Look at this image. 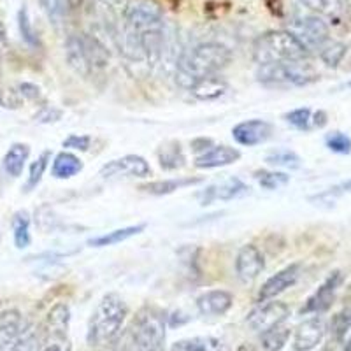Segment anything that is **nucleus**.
<instances>
[{
    "label": "nucleus",
    "mask_w": 351,
    "mask_h": 351,
    "mask_svg": "<svg viewBox=\"0 0 351 351\" xmlns=\"http://www.w3.org/2000/svg\"><path fill=\"white\" fill-rule=\"evenodd\" d=\"M69 325H71V309H69L65 302H56L49 309L43 327L56 328V330H69Z\"/></svg>",
    "instance_id": "nucleus-33"
},
{
    "label": "nucleus",
    "mask_w": 351,
    "mask_h": 351,
    "mask_svg": "<svg viewBox=\"0 0 351 351\" xmlns=\"http://www.w3.org/2000/svg\"><path fill=\"white\" fill-rule=\"evenodd\" d=\"M172 351H219V341L213 337H195V339L176 343Z\"/></svg>",
    "instance_id": "nucleus-37"
},
{
    "label": "nucleus",
    "mask_w": 351,
    "mask_h": 351,
    "mask_svg": "<svg viewBox=\"0 0 351 351\" xmlns=\"http://www.w3.org/2000/svg\"><path fill=\"white\" fill-rule=\"evenodd\" d=\"M36 225L46 234H51L60 227V219L49 206H40L36 211Z\"/></svg>",
    "instance_id": "nucleus-39"
},
{
    "label": "nucleus",
    "mask_w": 351,
    "mask_h": 351,
    "mask_svg": "<svg viewBox=\"0 0 351 351\" xmlns=\"http://www.w3.org/2000/svg\"><path fill=\"white\" fill-rule=\"evenodd\" d=\"M92 144V137L90 136H80V134H72L64 141V148L67 149H77V152H88Z\"/></svg>",
    "instance_id": "nucleus-45"
},
{
    "label": "nucleus",
    "mask_w": 351,
    "mask_h": 351,
    "mask_svg": "<svg viewBox=\"0 0 351 351\" xmlns=\"http://www.w3.org/2000/svg\"><path fill=\"white\" fill-rule=\"evenodd\" d=\"M297 4L302 5L315 16L327 18L330 21H341L350 12V2L348 0H295Z\"/></svg>",
    "instance_id": "nucleus-16"
},
{
    "label": "nucleus",
    "mask_w": 351,
    "mask_h": 351,
    "mask_svg": "<svg viewBox=\"0 0 351 351\" xmlns=\"http://www.w3.org/2000/svg\"><path fill=\"white\" fill-rule=\"evenodd\" d=\"M192 148L195 149V152H200V155H202V153L208 152L209 148H213V141L211 139H195L192 143Z\"/></svg>",
    "instance_id": "nucleus-49"
},
{
    "label": "nucleus",
    "mask_w": 351,
    "mask_h": 351,
    "mask_svg": "<svg viewBox=\"0 0 351 351\" xmlns=\"http://www.w3.org/2000/svg\"><path fill=\"white\" fill-rule=\"evenodd\" d=\"M232 136L241 146L253 148V146L263 144L272 136V125L265 120L253 118V120L241 121L239 125H236L232 130Z\"/></svg>",
    "instance_id": "nucleus-13"
},
{
    "label": "nucleus",
    "mask_w": 351,
    "mask_h": 351,
    "mask_svg": "<svg viewBox=\"0 0 351 351\" xmlns=\"http://www.w3.org/2000/svg\"><path fill=\"white\" fill-rule=\"evenodd\" d=\"M344 351H351V337H350V341H348V344H346V348H344Z\"/></svg>",
    "instance_id": "nucleus-52"
},
{
    "label": "nucleus",
    "mask_w": 351,
    "mask_h": 351,
    "mask_svg": "<svg viewBox=\"0 0 351 351\" xmlns=\"http://www.w3.org/2000/svg\"><path fill=\"white\" fill-rule=\"evenodd\" d=\"M127 316L128 306L118 293L102 297L88 322V344L95 348L111 344L120 335Z\"/></svg>",
    "instance_id": "nucleus-2"
},
{
    "label": "nucleus",
    "mask_w": 351,
    "mask_h": 351,
    "mask_svg": "<svg viewBox=\"0 0 351 351\" xmlns=\"http://www.w3.org/2000/svg\"><path fill=\"white\" fill-rule=\"evenodd\" d=\"M330 327H332V334H334L337 339H341V337L346 335V332L351 328V304L344 307L339 315L334 316Z\"/></svg>",
    "instance_id": "nucleus-42"
},
{
    "label": "nucleus",
    "mask_w": 351,
    "mask_h": 351,
    "mask_svg": "<svg viewBox=\"0 0 351 351\" xmlns=\"http://www.w3.org/2000/svg\"><path fill=\"white\" fill-rule=\"evenodd\" d=\"M62 118V111L60 109L53 108V106H44L36 116H34V120L39 121V123H55Z\"/></svg>",
    "instance_id": "nucleus-46"
},
{
    "label": "nucleus",
    "mask_w": 351,
    "mask_h": 351,
    "mask_svg": "<svg viewBox=\"0 0 351 351\" xmlns=\"http://www.w3.org/2000/svg\"><path fill=\"white\" fill-rule=\"evenodd\" d=\"M265 162H267L271 167L290 169V171H295V169L302 167V158H300L295 152H291V149L288 148H278L269 152L267 155H265Z\"/></svg>",
    "instance_id": "nucleus-29"
},
{
    "label": "nucleus",
    "mask_w": 351,
    "mask_h": 351,
    "mask_svg": "<svg viewBox=\"0 0 351 351\" xmlns=\"http://www.w3.org/2000/svg\"><path fill=\"white\" fill-rule=\"evenodd\" d=\"M165 316L155 307H144L121 337L123 351H164Z\"/></svg>",
    "instance_id": "nucleus-3"
},
{
    "label": "nucleus",
    "mask_w": 351,
    "mask_h": 351,
    "mask_svg": "<svg viewBox=\"0 0 351 351\" xmlns=\"http://www.w3.org/2000/svg\"><path fill=\"white\" fill-rule=\"evenodd\" d=\"M255 178L260 186L265 188V190H278L290 181V176L278 171H258Z\"/></svg>",
    "instance_id": "nucleus-38"
},
{
    "label": "nucleus",
    "mask_w": 351,
    "mask_h": 351,
    "mask_svg": "<svg viewBox=\"0 0 351 351\" xmlns=\"http://www.w3.org/2000/svg\"><path fill=\"white\" fill-rule=\"evenodd\" d=\"M49 160H51V153L44 152L40 153V156L36 160V162H32L30 171H28V180L27 183H25V190H27V192L34 190V188L40 183L44 172H46V169H48Z\"/></svg>",
    "instance_id": "nucleus-35"
},
{
    "label": "nucleus",
    "mask_w": 351,
    "mask_h": 351,
    "mask_svg": "<svg viewBox=\"0 0 351 351\" xmlns=\"http://www.w3.org/2000/svg\"><path fill=\"white\" fill-rule=\"evenodd\" d=\"M265 269L262 252L255 244H244L236 256V274L243 283H252Z\"/></svg>",
    "instance_id": "nucleus-12"
},
{
    "label": "nucleus",
    "mask_w": 351,
    "mask_h": 351,
    "mask_svg": "<svg viewBox=\"0 0 351 351\" xmlns=\"http://www.w3.org/2000/svg\"><path fill=\"white\" fill-rule=\"evenodd\" d=\"M40 5H43L53 23H60L71 12L72 0H40Z\"/></svg>",
    "instance_id": "nucleus-36"
},
{
    "label": "nucleus",
    "mask_w": 351,
    "mask_h": 351,
    "mask_svg": "<svg viewBox=\"0 0 351 351\" xmlns=\"http://www.w3.org/2000/svg\"><path fill=\"white\" fill-rule=\"evenodd\" d=\"M190 92L199 100H215L219 99V97H223L228 92V83L215 74V76L204 77L199 83L193 84L190 88Z\"/></svg>",
    "instance_id": "nucleus-24"
},
{
    "label": "nucleus",
    "mask_w": 351,
    "mask_h": 351,
    "mask_svg": "<svg viewBox=\"0 0 351 351\" xmlns=\"http://www.w3.org/2000/svg\"><path fill=\"white\" fill-rule=\"evenodd\" d=\"M23 104V97H21L20 90L12 86H2L0 88V106L8 109H18Z\"/></svg>",
    "instance_id": "nucleus-44"
},
{
    "label": "nucleus",
    "mask_w": 351,
    "mask_h": 351,
    "mask_svg": "<svg viewBox=\"0 0 351 351\" xmlns=\"http://www.w3.org/2000/svg\"><path fill=\"white\" fill-rule=\"evenodd\" d=\"M288 32L295 37L307 51H318L330 39V28L327 21L315 14L291 18L288 21Z\"/></svg>",
    "instance_id": "nucleus-7"
},
{
    "label": "nucleus",
    "mask_w": 351,
    "mask_h": 351,
    "mask_svg": "<svg viewBox=\"0 0 351 351\" xmlns=\"http://www.w3.org/2000/svg\"><path fill=\"white\" fill-rule=\"evenodd\" d=\"M344 283V274L341 271H334L324 283L319 285L318 290L313 293L309 299L306 300L304 307L300 309L302 315H316V313H324L327 309H330V306L334 304L335 295H337V290L343 287Z\"/></svg>",
    "instance_id": "nucleus-9"
},
{
    "label": "nucleus",
    "mask_w": 351,
    "mask_h": 351,
    "mask_svg": "<svg viewBox=\"0 0 351 351\" xmlns=\"http://www.w3.org/2000/svg\"><path fill=\"white\" fill-rule=\"evenodd\" d=\"M12 237H14V246L18 250H25L32 243V237H30V215L25 209H21V211L12 216Z\"/></svg>",
    "instance_id": "nucleus-28"
},
{
    "label": "nucleus",
    "mask_w": 351,
    "mask_h": 351,
    "mask_svg": "<svg viewBox=\"0 0 351 351\" xmlns=\"http://www.w3.org/2000/svg\"><path fill=\"white\" fill-rule=\"evenodd\" d=\"M83 171V162L74 153L62 152L55 156L51 165V176L56 180H69Z\"/></svg>",
    "instance_id": "nucleus-25"
},
{
    "label": "nucleus",
    "mask_w": 351,
    "mask_h": 351,
    "mask_svg": "<svg viewBox=\"0 0 351 351\" xmlns=\"http://www.w3.org/2000/svg\"><path fill=\"white\" fill-rule=\"evenodd\" d=\"M23 328V316L18 309L0 313V351H9Z\"/></svg>",
    "instance_id": "nucleus-19"
},
{
    "label": "nucleus",
    "mask_w": 351,
    "mask_h": 351,
    "mask_svg": "<svg viewBox=\"0 0 351 351\" xmlns=\"http://www.w3.org/2000/svg\"><path fill=\"white\" fill-rule=\"evenodd\" d=\"M311 121L315 127H318V128L325 127V125H327V112L325 111L315 112V116H311Z\"/></svg>",
    "instance_id": "nucleus-50"
},
{
    "label": "nucleus",
    "mask_w": 351,
    "mask_h": 351,
    "mask_svg": "<svg viewBox=\"0 0 351 351\" xmlns=\"http://www.w3.org/2000/svg\"><path fill=\"white\" fill-rule=\"evenodd\" d=\"M40 343V330L36 325H23L20 335L9 351H37Z\"/></svg>",
    "instance_id": "nucleus-32"
},
{
    "label": "nucleus",
    "mask_w": 351,
    "mask_h": 351,
    "mask_svg": "<svg viewBox=\"0 0 351 351\" xmlns=\"http://www.w3.org/2000/svg\"><path fill=\"white\" fill-rule=\"evenodd\" d=\"M325 322L319 316H313V318L306 319L297 327L295 339H293V346L297 351H311L322 343L325 335Z\"/></svg>",
    "instance_id": "nucleus-15"
},
{
    "label": "nucleus",
    "mask_w": 351,
    "mask_h": 351,
    "mask_svg": "<svg viewBox=\"0 0 351 351\" xmlns=\"http://www.w3.org/2000/svg\"><path fill=\"white\" fill-rule=\"evenodd\" d=\"M290 339V328L285 325L271 328L262 334V346L265 351H281Z\"/></svg>",
    "instance_id": "nucleus-34"
},
{
    "label": "nucleus",
    "mask_w": 351,
    "mask_h": 351,
    "mask_svg": "<svg viewBox=\"0 0 351 351\" xmlns=\"http://www.w3.org/2000/svg\"><path fill=\"white\" fill-rule=\"evenodd\" d=\"M65 58H67L69 67L76 72V74H80V76L88 77L93 72L90 64H88L86 55H84L80 36H71L65 40Z\"/></svg>",
    "instance_id": "nucleus-20"
},
{
    "label": "nucleus",
    "mask_w": 351,
    "mask_h": 351,
    "mask_svg": "<svg viewBox=\"0 0 351 351\" xmlns=\"http://www.w3.org/2000/svg\"><path fill=\"white\" fill-rule=\"evenodd\" d=\"M72 343L69 339V330H56V328L43 327L40 330V343L37 351H71Z\"/></svg>",
    "instance_id": "nucleus-27"
},
{
    "label": "nucleus",
    "mask_w": 351,
    "mask_h": 351,
    "mask_svg": "<svg viewBox=\"0 0 351 351\" xmlns=\"http://www.w3.org/2000/svg\"><path fill=\"white\" fill-rule=\"evenodd\" d=\"M239 158H241L239 149L227 146V144H219V146H213V148H209L206 153L197 156L195 167L199 169L227 167V165L236 164Z\"/></svg>",
    "instance_id": "nucleus-18"
},
{
    "label": "nucleus",
    "mask_w": 351,
    "mask_h": 351,
    "mask_svg": "<svg viewBox=\"0 0 351 351\" xmlns=\"http://www.w3.org/2000/svg\"><path fill=\"white\" fill-rule=\"evenodd\" d=\"M325 144L327 148L334 153H339V155H348L351 153V139L343 134V132H330L325 137Z\"/></svg>",
    "instance_id": "nucleus-41"
},
{
    "label": "nucleus",
    "mask_w": 351,
    "mask_h": 351,
    "mask_svg": "<svg viewBox=\"0 0 351 351\" xmlns=\"http://www.w3.org/2000/svg\"><path fill=\"white\" fill-rule=\"evenodd\" d=\"M300 271H302V265H300V263H290L288 267L281 269L280 272H276L274 276H271V278L262 285V288H260V302H267V300L276 299V297L281 295L283 291H287L288 288L293 287V285L299 281Z\"/></svg>",
    "instance_id": "nucleus-11"
},
{
    "label": "nucleus",
    "mask_w": 351,
    "mask_h": 351,
    "mask_svg": "<svg viewBox=\"0 0 351 351\" xmlns=\"http://www.w3.org/2000/svg\"><path fill=\"white\" fill-rule=\"evenodd\" d=\"M106 2H111V4H120L121 0H106Z\"/></svg>",
    "instance_id": "nucleus-53"
},
{
    "label": "nucleus",
    "mask_w": 351,
    "mask_h": 351,
    "mask_svg": "<svg viewBox=\"0 0 351 351\" xmlns=\"http://www.w3.org/2000/svg\"><path fill=\"white\" fill-rule=\"evenodd\" d=\"M158 162L160 167L165 169V171H174V169L183 167L186 158H184L180 143L164 144L158 152Z\"/></svg>",
    "instance_id": "nucleus-30"
},
{
    "label": "nucleus",
    "mask_w": 351,
    "mask_h": 351,
    "mask_svg": "<svg viewBox=\"0 0 351 351\" xmlns=\"http://www.w3.org/2000/svg\"><path fill=\"white\" fill-rule=\"evenodd\" d=\"M346 192H351V180L350 181H344V183H341L339 186L330 188L328 192L322 193V195H319V197H334V195H339V193H346Z\"/></svg>",
    "instance_id": "nucleus-48"
},
{
    "label": "nucleus",
    "mask_w": 351,
    "mask_h": 351,
    "mask_svg": "<svg viewBox=\"0 0 351 351\" xmlns=\"http://www.w3.org/2000/svg\"><path fill=\"white\" fill-rule=\"evenodd\" d=\"M146 225L139 223V225H132V227H123V228H116V230L108 232L104 236L93 237V239L88 241V244L93 247H106V246H114V244H120L123 241L130 239V237L137 236L141 232H144Z\"/></svg>",
    "instance_id": "nucleus-26"
},
{
    "label": "nucleus",
    "mask_w": 351,
    "mask_h": 351,
    "mask_svg": "<svg viewBox=\"0 0 351 351\" xmlns=\"http://www.w3.org/2000/svg\"><path fill=\"white\" fill-rule=\"evenodd\" d=\"M152 174V167L143 156L125 155L108 162L100 169V176L104 180H116V178H148Z\"/></svg>",
    "instance_id": "nucleus-10"
},
{
    "label": "nucleus",
    "mask_w": 351,
    "mask_h": 351,
    "mask_svg": "<svg viewBox=\"0 0 351 351\" xmlns=\"http://www.w3.org/2000/svg\"><path fill=\"white\" fill-rule=\"evenodd\" d=\"M5 46H8V36H5V28H4V25L0 23V53L4 51Z\"/></svg>",
    "instance_id": "nucleus-51"
},
{
    "label": "nucleus",
    "mask_w": 351,
    "mask_h": 351,
    "mask_svg": "<svg viewBox=\"0 0 351 351\" xmlns=\"http://www.w3.org/2000/svg\"><path fill=\"white\" fill-rule=\"evenodd\" d=\"M256 77L260 83L265 84H295L304 86L318 80L315 69L307 64V60L287 62V64H267L258 65Z\"/></svg>",
    "instance_id": "nucleus-6"
},
{
    "label": "nucleus",
    "mask_w": 351,
    "mask_h": 351,
    "mask_svg": "<svg viewBox=\"0 0 351 351\" xmlns=\"http://www.w3.org/2000/svg\"><path fill=\"white\" fill-rule=\"evenodd\" d=\"M80 39L81 44H83L84 55H86L88 64H90L92 71H99V69L108 67L109 51L104 44L100 43L99 37L92 36V34H81Z\"/></svg>",
    "instance_id": "nucleus-21"
},
{
    "label": "nucleus",
    "mask_w": 351,
    "mask_h": 351,
    "mask_svg": "<svg viewBox=\"0 0 351 351\" xmlns=\"http://www.w3.org/2000/svg\"><path fill=\"white\" fill-rule=\"evenodd\" d=\"M197 311L202 316H223L234 304V295L227 290H209L197 299Z\"/></svg>",
    "instance_id": "nucleus-17"
},
{
    "label": "nucleus",
    "mask_w": 351,
    "mask_h": 351,
    "mask_svg": "<svg viewBox=\"0 0 351 351\" xmlns=\"http://www.w3.org/2000/svg\"><path fill=\"white\" fill-rule=\"evenodd\" d=\"M18 27H20V34L25 43L30 44V46H37L39 44V37H37L36 30H34L27 8H21L20 12H18Z\"/></svg>",
    "instance_id": "nucleus-40"
},
{
    "label": "nucleus",
    "mask_w": 351,
    "mask_h": 351,
    "mask_svg": "<svg viewBox=\"0 0 351 351\" xmlns=\"http://www.w3.org/2000/svg\"><path fill=\"white\" fill-rule=\"evenodd\" d=\"M232 60V51L219 43H202L181 53L176 64V83L190 88L200 80L215 76Z\"/></svg>",
    "instance_id": "nucleus-1"
},
{
    "label": "nucleus",
    "mask_w": 351,
    "mask_h": 351,
    "mask_svg": "<svg viewBox=\"0 0 351 351\" xmlns=\"http://www.w3.org/2000/svg\"><path fill=\"white\" fill-rule=\"evenodd\" d=\"M250 193V186L246 183L239 180V178H228V180L221 181L218 184H213V186L206 188L204 192H200L199 200L202 206H209L213 202H227V200L239 199V197Z\"/></svg>",
    "instance_id": "nucleus-14"
},
{
    "label": "nucleus",
    "mask_w": 351,
    "mask_h": 351,
    "mask_svg": "<svg viewBox=\"0 0 351 351\" xmlns=\"http://www.w3.org/2000/svg\"><path fill=\"white\" fill-rule=\"evenodd\" d=\"M288 316H290V307L285 302L272 299L256 307L255 311L250 313L246 322L252 330L263 334V332L271 330L278 325H283Z\"/></svg>",
    "instance_id": "nucleus-8"
},
{
    "label": "nucleus",
    "mask_w": 351,
    "mask_h": 351,
    "mask_svg": "<svg viewBox=\"0 0 351 351\" xmlns=\"http://www.w3.org/2000/svg\"><path fill=\"white\" fill-rule=\"evenodd\" d=\"M346 44L339 43V40L328 39L327 43L318 49V55L327 67H337V65L343 62L344 56H346Z\"/></svg>",
    "instance_id": "nucleus-31"
},
{
    "label": "nucleus",
    "mask_w": 351,
    "mask_h": 351,
    "mask_svg": "<svg viewBox=\"0 0 351 351\" xmlns=\"http://www.w3.org/2000/svg\"><path fill=\"white\" fill-rule=\"evenodd\" d=\"M123 20V34L134 37L165 27L164 12L156 0H128Z\"/></svg>",
    "instance_id": "nucleus-5"
},
{
    "label": "nucleus",
    "mask_w": 351,
    "mask_h": 351,
    "mask_svg": "<svg viewBox=\"0 0 351 351\" xmlns=\"http://www.w3.org/2000/svg\"><path fill=\"white\" fill-rule=\"evenodd\" d=\"M202 183V178H172V180H160V181H152V183H146L141 186V190L149 195H171V193L178 192L181 188L193 186V184Z\"/></svg>",
    "instance_id": "nucleus-22"
},
{
    "label": "nucleus",
    "mask_w": 351,
    "mask_h": 351,
    "mask_svg": "<svg viewBox=\"0 0 351 351\" xmlns=\"http://www.w3.org/2000/svg\"><path fill=\"white\" fill-rule=\"evenodd\" d=\"M311 116H313L311 109L299 108L287 112V114H285V120H287L291 127L299 128V130H306V128H309V123H311Z\"/></svg>",
    "instance_id": "nucleus-43"
},
{
    "label": "nucleus",
    "mask_w": 351,
    "mask_h": 351,
    "mask_svg": "<svg viewBox=\"0 0 351 351\" xmlns=\"http://www.w3.org/2000/svg\"><path fill=\"white\" fill-rule=\"evenodd\" d=\"M18 90H20L23 100H32V102H37V100L43 99V93H40V88L34 83H20L18 84Z\"/></svg>",
    "instance_id": "nucleus-47"
},
{
    "label": "nucleus",
    "mask_w": 351,
    "mask_h": 351,
    "mask_svg": "<svg viewBox=\"0 0 351 351\" xmlns=\"http://www.w3.org/2000/svg\"><path fill=\"white\" fill-rule=\"evenodd\" d=\"M28 156H30V146L25 143H14L11 148L8 149V153L4 155L2 160V165H4L5 174L11 176V178H18L23 172L25 165L28 162Z\"/></svg>",
    "instance_id": "nucleus-23"
},
{
    "label": "nucleus",
    "mask_w": 351,
    "mask_h": 351,
    "mask_svg": "<svg viewBox=\"0 0 351 351\" xmlns=\"http://www.w3.org/2000/svg\"><path fill=\"white\" fill-rule=\"evenodd\" d=\"M309 51L288 30L263 34L253 44V58L258 65L307 60Z\"/></svg>",
    "instance_id": "nucleus-4"
}]
</instances>
